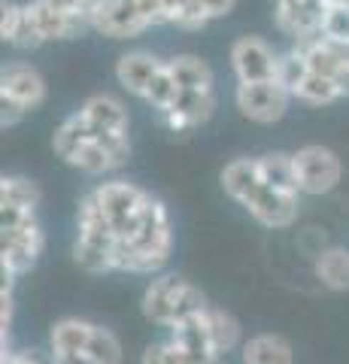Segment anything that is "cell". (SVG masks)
Here are the masks:
<instances>
[{
    "instance_id": "1",
    "label": "cell",
    "mask_w": 349,
    "mask_h": 364,
    "mask_svg": "<svg viewBox=\"0 0 349 364\" xmlns=\"http://www.w3.org/2000/svg\"><path fill=\"white\" fill-rule=\"evenodd\" d=\"M176 231L171 210L159 195L125 176L95 182L76 203L73 264L92 273L155 277L167 270Z\"/></svg>"
},
{
    "instance_id": "2",
    "label": "cell",
    "mask_w": 349,
    "mask_h": 364,
    "mask_svg": "<svg viewBox=\"0 0 349 364\" xmlns=\"http://www.w3.org/2000/svg\"><path fill=\"white\" fill-rule=\"evenodd\" d=\"M222 191L228 195L237 207L258 222L267 231H289L301 219V200L304 195L295 191H279L274 188L262 173L258 155H240L228 161L219 173Z\"/></svg>"
},
{
    "instance_id": "3",
    "label": "cell",
    "mask_w": 349,
    "mask_h": 364,
    "mask_svg": "<svg viewBox=\"0 0 349 364\" xmlns=\"http://www.w3.org/2000/svg\"><path fill=\"white\" fill-rule=\"evenodd\" d=\"M49 361L52 364H122L125 349L107 325L92 318L64 316L49 328Z\"/></svg>"
},
{
    "instance_id": "4",
    "label": "cell",
    "mask_w": 349,
    "mask_h": 364,
    "mask_svg": "<svg viewBox=\"0 0 349 364\" xmlns=\"http://www.w3.org/2000/svg\"><path fill=\"white\" fill-rule=\"evenodd\" d=\"M207 304L210 301L200 291V286H195L191 279L171 273V270H161L155 277H149V282H146V289L140 294L143 318L155 328H164V331H171L179 322L198 316Z\"/></svg>"
},
{
    "instance_id": "5",
    "label": "cell",
    "mask_w": 349,
    "mask_h": 364,
    "mask_svg": "<svg viewBox=\"0 0 349 364\" xmlns=\"http://www.w3.org/2000/svg\"><path fill=\"white\" fill-rule=\"evenodd\" d=\"M43 252H46V228L40 215L0 225V270L25 277L40 264Z\"/></svg>"
},
{
    "instance_id": "6",
    "label": "cell",
    "mask_w": 349,
    "mask_h": 364,
    "mask_svg": "<svg viewBox=\"0 0 349 364\" xmlns=\"http://www.w3.org/2000/svg\"><path fill=\"white\" fill-rule=\"evenodd\" d=\"M295 179L304 198H325L343 182V161L334 149L322 143H307L291 152Z\"/></svg>"
},
{
    "instance_id": "7",
    "label": "cell",
    "mask_w": 349,
    "mask_h": 364,
    "mask_svg": "<svg viewBox=\"0 0 349 364\" xmlns=\"http://www.w3.org/2000/svg\"><path fill=\"white\" fill-rule=\"evenodd\" d=\"M291 91L279 79H264V82H237L234 85V109L252 124H276L286 119L291 107Z\"/></svg>"
},
{
    "instance_id": "8",
    "label": "cell",
    "mask_w": 349,
    "mask_h": 364,
    "mask_svg": "<svg viewBox=\"0 0 349 364\" xmlns=\"http://www.w3.org/2000/svg\"><path fill=\"white\" fill-rule=\"evenodd\" d=\"M88 25L92 33L107 40H137L146 31H152L149 18L140 9V0H97Z\"/></svg>"
},
{
    "instance_id": "9",
    "label": "cell",
    "mask_w": 349,
    "mask_h": 364,
    "mask_svg": "<svg viewBox=\"0 0 349 364\" xmlns=\"http://www.w3.org/2000/svg\"><path fill=\"white\" fill-rule=\"evenodd\" d=\"M228 64L237 82H264L279 73V52L258 33H243L228 46Z\"/></svg>"
},
{
    "instance_id": "10",
    "label": "cell",
    "mask_w": 349,
    "mask_h": 364,
    "mask_svg": "<svg viewBox=\"0 0 349 364\" xmlns=\"http://www.w3.org/2000/svg\"><path fill=\"white\" fill-rule=\"evenodd\" d=\"M49 97V82L37 64L25 58H13L0 67V100H13L21 109H40Z\"/></svg>"
},
{
    "instance_id": "11",
    "label": "cell",
    "mask_w": 349,
    "mask_h": 364,
    "mask_svg": "<svg viewBox=\"0 0 349 364\" xmlns=\"http://www.w3.org/2000/svg\"><path fill=\"white\" fill-rule=\"evenodd\" d=\"M161 67H164V58H159L155 52L128 49V52L119 55L116 64H112V79H116V85L125 91V95L143 100Z\"/></svg>"
},
{
    "instance_id": "12",
    "label": "cell",
    "mask_w": 349,
    "mask_h": 364,
    "mask_svg": "<svg viewBox=\"0 0 349 364\" xmlns=\"http://www.w3.org/2000/svg\"><path fill=\"white\" fill-rule=\"evenodd\" d=\"M216 112V91H179L176 104L161 112L159 122L171 134H188L195 128H204Z\"/></svg>"
},
{
    "instance_id": "13",
    "label": "cell",
    "mask_w": 349,
    "mask_h": 364,
    "mask_svg": "<svg viewBox=\"0 0 349 364\" xmlns=\"http://www.w3.org/2000/svg\"><path fill=\"white\" fill-rule=\"evenodd\" d=\"M291 46L301 49L313 73L328 76L334 82H343L349 88V43H337L319 33V37H313L307 43H291Z\"/></svg>"
},
{
    "instance_id": "14",
    "label": "cell",
    "mask_w": 349,
    "mask_h": 364,
    "mask_svg": "<svg viewBox=\"0 0 349 364\" xmlns=\"http://www.w3.org/2000/svg\"><path fill=\"white\" fill-rule=\"evenodd\" d=\"M80 112L85 116V122L92 124V128L131 134V109L119 95H109V91L88 95L80 104Z\"/></svg>"
},
{
    "instance_id": "15",
    "label": "cell",
    "mask_w": 349,
    "mask_h": 364,
    "mask_svg": "<svg viewBox=\"0 0 349 364\" xmlns=\"http://www.w3.org/2000/svg\"><path fill=\"white\" fill-rule=\"evenodd\" d=\"M313 277H316L322 289H328L334 294L349 291V246H340V243L322 246L313 255Z\"/></svg>"
},
{
    "instance_id": "16",
    "label": "cell",
    "mask_w": 349,
    "mask_h": 364,
    "mask_svg": "<svg viewBox=\"0 0 349 364\" xmlns=\"http://www.w3.org/2000/svg\"><path fill=\"white\" fill-rule=\"evenodd\" d=\"M240 364H295V346L274 331L252 334L240 346Z\"/></svg>"
},
{
    "instance_id": "17",
    "label": "cell",
    "mask_w": 349,
    "mask_h": 364,
    "mask_svg": "<svg viewBox=\"0 0 349 364\" xmlns=\"http://www.w3.org/2000/svg\"><path fill=\"white\" fill-rule=\"evenodd\" d=\"M167 70L176 79L179 91H216V73L207 58L191 52H179L167 58Z\"/></svg>"
},
{
    "instance_id": "18",
    "label": "cell",
    "mask_w": 349,
    "mask_h": 364,
    "mask_svg": "<svg viewBox=\"0 0 349 364\" xmlns=\"http://www.w3.org/2000/svg\"><path fill=\"white\" fill-rule=\"evenodd\" d=\"M291 97H295L298 104H307V107H334V104H340V100L349 97V88L343 82H334V79L310 70L295 85Z\"/></svg>"
},
{
    "instance_id": "19",
    "label": "cell",
    "mask_w": 349,
    "mask_h": 364,
    "mask_svg": "<svg viewBox=\"0 0 349 364\" xmlns=\"http://www.w3.org/2000/svg\"><path fill=\"white\" fill-rule=\"evenodd\" d=\"M140 364H198V361L179 340L167 334L164 340H155V343H149L140 352Z\"/></svg>"
},
{
    "instance_id": "20",
    "label": "cell",
    "mask_w": 349,
    "mask_h": 364,
    "mask_svg": "<svg viewBox=\"0 0 349 364\" xmlns=\"http://www.w3.org/2000/svg\"><path fill=\"white\" fill-rule=\"evenodd\" d=\"M176 97H179V85H176V79L171 76V70H167V58H164V67L159 70V76L152 79V85H149V91H146L143 104L149 109H155V116H161V112H167L176 104Z\"/></svg>"
},
{
    "instance_id": "21",
    "label": "cell",
    "mask_w": 349,
    "mask_h": 364,
    "mask_svg": "<svg viewBox=\"0 0 349 364\" xmlns=\"http://www.w3.org/2000/svg\"><path fill=\"white\" fill-rule=\"evenodd\" d=\"M4 286H0V346L9 349V334H13V310H16V279L13 273L0 270Z\"/></svg>"
},
{
    "instance_id": "22",
    "label": "cell",
    "mask_w": 349,
    "mask_h": 364,
    "mask_svg": "<svg viewBox=\"0 0 349 364\" xmlns=\"http://www.w3.org/2000/svg\"><path fill=\"white\" fill-rule=\"evenodd\" d=\"M21 28H25V4H18V0H0V40L16 46Z\"/></svg>"
},
{
    "instance_id": "23",
    "label": "cell",
    "mask_w": 349,
    "mask_h": 364,
    "mask_svg": "<svg viewBox=\"0 0 349 364\" xmlns=\"http://www.w3.org/2000/svg\"><path fill=\"white\" fill-rule=\"evenodd\" d=\"M322 37L349 43V4H331L322 13Z\"/></svg>"
},
{
    "instance_id": "24",
    "label": "cell",
    "mask_w": 349,
    "mask_h": 364,
    "mask_svg": "<svg viewBox=\"0 0 349 364\" xmlns=\"http://www.w3.org/2000/svg\"><path fill=\"white\" fill-rule=\"evenodd\" d=\"M0 364H52L49 352H37V349H6Z\"/></svg>"
},
{
    "instance_id": "25",
    "label": "cell",
    "mask_w": 349,
    "mask_h": 364,
    "mask_svg": "<svg viewBox=\"0 0 349 364\" xmlns=\"http://www.w3.org/2000/svg\"><path fill=\"white\" fill-rule=\"evenodd\" d=\"M25 116H28V109H21L18 104H13V100H0V124H4V131L21 124Z\"/></svg>"
},
{
    "instance_id": "26",
    "label": "cell",
    "mask_w": 349,
    "mask_h": 364,
    "mask_svg": "<svg viewBox=\"0 0 349 364\" xmlns=\"http://www.w3.org/2000/svg\"><path fill=\"white\" fill-rule=\"evenodd\" d=\"M207 9V16L213 21H219V18H228L234 13V6H237V0H200Z\"/></svg>"
}]
</instances>
